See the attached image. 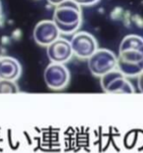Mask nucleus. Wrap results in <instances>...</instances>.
<instances>
[{
    "label": "nucleus",
    "instance_id": "f257e3e1",
    "mask_svg": "<svg viewBox=\"0 0 143 153\" xmlns=\"http://www.w3.org/2000/svg\"><path fill=\"white\" fill-rule=\"evenodd\" d=\"M119 71L126 77L138 76L143 72V39L137 35L125 37L117 59Z\"/></svg>",
    "mask_w": 143,
    "mask_h": 153
},
{
    "label": "nucleus",
    "instance_id": "f03ea898",
    "mask_svg": "<svg viewBox=\"0 0 143 153\" xmlns=\"http://www.w3.org/2000/svg\"><path fill=\"white\" fill-rule=\"evenodd\" d=\"M53 22L62 34H74L80 29L82 22L80 6L73 0H67L56 6Z\"/></svg>",
    "mask_w": 143,
    "mask_h": 153
},
{
    "label": "nucleus",
    "instance_id": "7ed1b4c3",
    "mask_svg": "<svg viewBox=\"0 0 143 153\" xmlns=\"http://www.w3.org/2000/svg\"><path fill=\"white\" fill-rule=\"evenodd\" d=\"M117 67V58L108 49H97L88 58V68L96 77H102L112 72Z\"/></svg>",
    "mask_w": 143,
    "mask_h": 153
},
{
    "label": "nucleus",
    "instance_id": "20e7f679",
    "mask_svg": "<svg viewBox=\"0 0 143 153\" xmlns=\"http://www.w3.org/2000/svg\"><path fill=\"white\" fill-rule=\"evenodd\" d=\"M101 86L109 93H133L134 89L120 71H112L101 77Z\"/></svg>",
    "mask_w": 143,
    "mask_h": 153
},
{
    "label": "nucleus",
    "instance_id": "39448f33",
    "mask_svg": "<svg viewBox=\"0 0 143 153\" xmlns=\"http://www.w3.org/2000/svg\"><path fill=\"white\" fill-rule=\"evenodd\" d=\"M70 43L73 53L80 59H88L98 49L95 37L85 31L75 34Z\"/></svg>",
    "mask_w": 143,
    "mask_h": 153
},
{
    "label": "nucleus",
    "instance_id": "423d86ee",
    "mask_svg": "<svg viewBox=\"0 0 143 153\" xmlns=\"http://www.w3.org/2000/svg\"><path fill=\"white\" fill-rule=\"evenodd\" d=\"M44 81L49 88L53 90H61L69 83L70 73L64 64L51 63L45 69Z\"/></svg>",
    "mask_w": 143,
    "mask_h": 153
},
{
    "label": "nucleus",
    "instance_id": "0eeeda50",
    "mask_svg": "<svg viewBox=\"0 0 143 153\" xmlns=\"http://www.w3.org/2000/svg\"><path fill=\"white\" fill-rule=\"evenodd\" d=\"M60 31L53 21H41L34 30V38L37 44L48 46L59 38Z\"/></svg>",
    "mask_w": 143,
    "mask_h": 153
},
{
    "label": "nucleus",
    "instance_id": "6e6552de",
    "mask_svg": "<svg viewBox=\"0 0 143 153\" xmlns=\"http://www.w3.org/2000/svg\"><path fill=\"white\" fill-rule=\"evenodd\" d=\"M47 55L52 63L64 64L73 57L71 43L64 38H58L47 46Z\"/></svg>",
    "mask_w": 143,
    "mask_h": 153
},
{
    "label": "nucleus",
    "instance_id": "1a4fd4ad",
    "mask_svg": "<svg viewBox=\"0 0 143 153\" xmlns=\"http://www.w3.org/2000/svg\"><path fill=\"white\" fill-rule=\"evenodd\" d=\"M21 65L15 58L9 56L0 57V79L15 82L21 76Z\"/></svg>",
    "mask_w": 143,
    "mask_h": 153
},
{
    "label": "nucleus",
    "instance_id": "9d476101",
    "mask_svg": "<svg viewBox=\"0 0 143 153\" xmlns=\"http://www.w3.org/2000/svg\"><path fill=\"white\" fill-rule=\"evenodd\" d=\"M16 92H19V88L15 82L0 79V93H16Z\"/></svg>",
    "mask_w": 143,
    "mask_h": 153
},
{
    "label": "nucleus",
    "instance_id": "9b49d317",
    "mask_svg": "<svg viewBox=\"0 0 143 153\" xmlns=\"http://www.w3.org/2000/svg\"><path fill=\"white\" fill-rule=\"evenodd\" d=\"M73 1L79 5H93L99 0H73Z\"/></svg>",
    "mask_w": 143,
    "mask_h": 153
},
{
    "label": "nucleus",
    "instance_id": "f8f14e48",
    "mask_svg": "<svg viewBox=\"0 0 143 153\" xmlns=\"http://www.w3.org/2000/svg\"><path fill=\"white\" fill-rule=\"evenodd\" d=\"M138 88L139 90L143 93V72L141 73V74L138 75Z\"/></svg>",
    "mask_w": 143,
    "mask_h": 153
},
{
    "label": "nucleus",
    "instance_id": "ddd939ff",
    "mask_svg": "<svg viewBox=\"0 0 143 153\" xmlns=\"http://www.w3.org/2000/svg\"><path fill=\"white\" fill-rule=\"evenodd\" d=\"M65 1H67V0H48V2L52 5H55V6H58V5H60L62 4L63 2Z\"/></svg>",
    "mask_w": 143,
    "mask_h": 153
},
{
    "label": "nucleus",
    "instance_id": "4468645a",
    "mask_svg": "<svg viewBox=\"0 0 143 153\" xmlns=\"http://www.w3.org/2000/svg\"><path fill=\"white\" fill-rule=\"evenodd\" d=\"M0 17H1V2H0Z\"/></svg>",
    "mask_w": 143,
    "mask_h": 153
}]
</instances>
